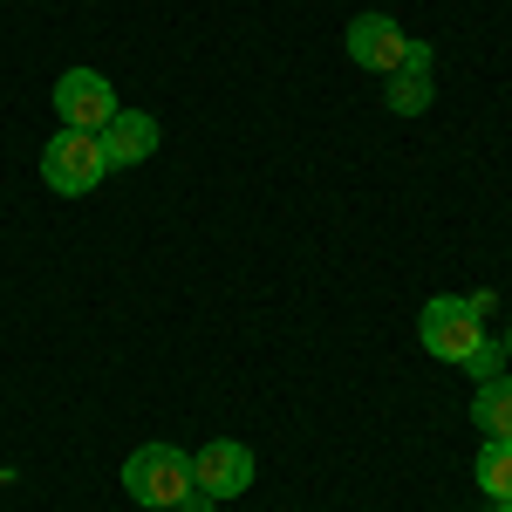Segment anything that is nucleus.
<instances>
[{
  "label": "nucleus",
  "mask_w": 512,
  "mask_h": 512,
  "mask_svg": "<svg viewBox=\"0 0 512 512\" xmlns=\"http://www.w3.org/2000/svg\"><path fill=\"white\" fill-rule=\"evenodd\" d=\"M123 492L144 512H178L198 492L192 458H185L178 444H144V451H130V465H123Z\"/></svg>",
  "instance_id": "f257e3e1"
},
{
  "label": "nucleus",
  "mask_w": 512,
  "mask_h": 512,
  "mask_svg": "<svg viewBox=\"0 0 512 512\" xmlns=\"http://www.w3.org/2000/svg\"><path fill=\"white\" fill-rule=\"evenodd\" d=\"M103 171H110V151H103V137H89V130H55L48 151H41V178H48V192H62V198L96 192Z\"/></svg>",
  "instance_id": "f03ea898"
},
{
  "label": "nucleus",
  "mask_w": 512,
  "mask_h": 512,
  "mask_svg": "<svg viewBox=\"0 0 512 512\" xmlns=\"http://www.w3.org/2000/svg\"><path fill=\"white\" fill-rule=\"evenodd\" d=\"M417 335H424V349L437 362H465L485 342V315H472V301H458V294H437V301H424V315H417Z\"/></svg>",
  "instance_id": "7ed1b4c3"
},
{
  "label": "nucleus",
  "mask_w": 512,
  "mask_h": 512,
  "mask_svg": "<svg viewBox=\"0 0 512 512\" xmlns=\"http://www.w3.org/2000/svg\"><path fill=\"white\" fill-rule=\"evenodd\" d=\"M117 89H110V76H96V69H69V76L55 82V117H62V130H89V137H103V123L117 117Z\"/></svg>",
  "instance_id": "20e7f679"
},
{
  "label": "nucleus",
  "mask_w": 512,
  "mask_h": 512,
  "mask_svg": "<svg viewBox=\"0 0 512 512\" xmlns=\"http://www.w3.org/2000/svg\"><path fill=\"white\" fill-rule=\"evenodd\" d=\"M342 41H349V62H355V69H369V76H383V82L410 62V35L396 28L390 14H355Z\"/></svg>",
  "instance_id": "39448f33"
},
{
  "label": "nucleus",
  "mask_w": 512,
  "mask_h": 512,
  "mask_svg": "<svg viewBox=\"0 0 512 512\" xmlns=\"http://www.w3.org/2000/svg\"><path fill=\"white\" fill-rule=\"evenodd\" d=\"M192 485L205 492V499H239V492L253 485V451L233 444V437H212V444L192 458Z\"/></svg>",
  "instance_id": "423d86ee"
},
{
  "label": "nucleus",
  "mask_w": 512,
  "mask_h": 512,
  "mask_svg": "<svg viewBox=\"0 0 512 512\" xmlns=\"http://www.w3.org/2000/svg\"><path fill=\"white\" fill-rule=\"evenodd\" d=\"M103 151H110V171L144 164L151 151H158V117H144V110H117V117L103 123Z\"/></svg>",
  "instance_id": "0eeeda50"
},
{
  "label": "nucleus",
  "mask_w": 512,
  "mask_h": 512,
  "mask_svg": "<svg viewBox=\"0 0 512 512\" xmlns=\"http://www.w3.org/2000/svg\"><path fill=\"white\" fill-rule=\"evenodd\" d=\"M472 424L485 437H512V376H492V383H478L472 396Z\"/></svg>",
  "instance_id": "6e6552de"
},
{
  "label": "nucleus",
  "mask_w": 512,
  "mask_h": 512,
  "mask_svg": "<svg viewBox=\"0 0 512 512\" xmlns=\"http://www.w3.org/2000/svg\"><path fill=\"white\" fill-rule=\"evenodd\" d=\"M478 492L492 506H512V437H485V451H478Z\"/></svg>",
  "instance_id": "1a4fd4ad"
},
{
  "label": "nucleus",
  "mask_w": 512,
  "mask_h": 512,
  "mask_svg": "<svg viewBox=\"0 0 512 512\" xmlns=\"http://www.w3.org/2000/svg\"><path fill=\"white\" fill-rule=\"evenodd\" d=\"M431 69H396L390 76V110L396 117H424V110H431Z\"/></svg>",
  "instance_id": "9d476101"
},
{
  "label": "nucleus",
  "mask_w": 512,
  "mask_h": 512,
  "mask_svg": "<svg viewBox=\"0 0 512 512\" xmlns=\"http://www.w3.org/2000/svg\"><path fill=\"white\" fill-rule=\"evenodd\" d=\"M499 369H506V349H499V342H492V335H485V342H478V349L465 355V376H478V383H492V376H499Z\"/></svg>",
  "instance_id": "9b49d317"
},
{
  "label": "nucleus",
  "mask_w": 512,
  "mask_h": 512,
  "mask_svg": "<svg viewBox=\"0 0 512 512\" xmlns=\"http://www.w3.org/2000/svg\"><path fill=\"white\" fill-rule=\"evenodd\" d=\"M212 506H219V499H205V492H192V499H185L178 512H212Z\"/></svg>",
  "instance_id": "f8f14e48"
},
{
  "label": "nucleus",
  "mask_w": 512,
  "mask_h": 512,
  "mask_svg": "<svg viewBox=\"0 0 512 512\" xmlns=\"http://www.w3.org/2000/svg\"><path fill=\"white\" fill-rule=\"evenodd\" d=\"M499 349H506V362H512V335H506V342H499Z\"/></svg>",
  "instance_id": "ddd939ff"
},
{
  "label": "nucleus",
  "mask_w": 512,
  "mask_h": 512,
  "mask_svg": "<svg viewBox=\"0 0 512 512\" xmlns=\"http://www.w3.org/2000/svg\"><path fill=\"white\" fill-rule=\"evenodd\" d=\"M492 512H512V506H492Z\"/></svg>",
  "instance_id": "4468645a"
}]
</instances>
